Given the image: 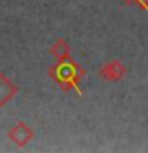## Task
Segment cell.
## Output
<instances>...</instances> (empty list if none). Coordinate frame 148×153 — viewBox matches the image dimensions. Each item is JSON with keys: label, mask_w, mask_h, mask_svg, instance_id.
<instances>
[{"label": "cell", "mask_w": 148, "mask_h": 153, "mask_svg": "<svg viewBox=\"0 0 148 153\" xmlns=\"http://www.w3.org/2000/svg\"><path fill=\"white\" fill-rule=\"evenodd\" d=\"M50 53L59 62L70 59V46H69V43L65 40H62V38H57V40L53 43V46L50 48Z\"/></svg>", "instance_id": "obj_4"}, {"label": "cell", "mask_w": 148, "mask_h": 153, "mask_svg": "<svg viewBox=\"0 0 148 153\" xmlns=\"http://www.w3.org/2000/svg\"><path fill=\"white\" fill-rule=\"evenodd\" d=\"M8 139L14 143V145H18V147L22 148V147H26L27 143L33 139V129L29 126L27 123L19 121V123L14 124V126L10 128Z\"/></svg>", "instance_id": "obj_2"}, {"label": "cell", "mask_w": 148, "mask_h": 153, "mask_svg": "<svg viewBox=\"0 0 148 153\" xmlns=\"http://www.w3.org/2000/svg\"><path fill=\"white\" fill-rule=\"evenodd\" d=\"M126 72H127L126 65H124L121 61L113 59L110 62H105V64L99 69V76L105 81H110V83H116V81L124 78Z\"/></svg>", "instance_id": "obj_1"}, {"label": "cell", "mask_w": 148, "mask_h": 153, "mask_svg": "<svg viewBox=\"0 0 148 153\" xmlns=\"http://www.w3.org/2000/svg\"><path fill=\"white\" fill-rule=\"evenodd\" d=\"M18 94V86L5 74L0 72V107H5Z\"/></svg>", "instance_id": "obj_3"}]
</instances>
